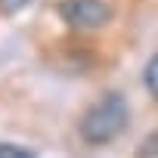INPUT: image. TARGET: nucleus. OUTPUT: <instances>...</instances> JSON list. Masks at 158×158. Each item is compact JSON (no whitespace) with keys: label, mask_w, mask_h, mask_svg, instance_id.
I'll return each instance as SVG.
<instances>
[{"label":"nucleus","mask_w":158,"mask_h":158,"mask_svg":"<svg viewBox=\"0 0 158 158\" xmlns=\"http://www.w3.org/2000/svg\"><path fill=\"white\" fill-rule=\"evenodd\" d=\"M130 121V106L121 93H102L96 102H90L77 121V133L87 146H109L115 143Z\"/></svg>","instance_id":"1"},{"label":"nucleus","mask_w":158,"mask_h":158,"mask_svg":"<svg viewBox=\"0 0 158 158\" xmlns=\"http://www.w3.org/2000/svg\"><path fill=\"white\" fill-rule=\"evenodd\" d=\"M59 16L74 31H99L112 22V0H59Z\"/></svg>","instance_id":"2"},{"label":"nucleus","mask_w":158,"mask_h":158,"mask_svg":"<svg viewBox=\"0 0 158 158\" xmlns=\"http://www.w3.org/2000/svg\"><path fill=\"white\" fill-rule=\"evenodd\" d=\"M143 84H146L149 96L158 102V50L149 56V62H146V68H143Z\"/></svg>","instance_id":"3"},{"label":"nucleus","mask_w":158,"mask_h":158,"mask_svg":"<svg viewBox=\"0 0 158 158\" xmlns=\"http://www.w3.org/2000/svg\"><path fill=\"white\" fill-rule=\"evenodd\" d=\"M133 155H136V158H158V127L139 139V146H136Z\"/></svg>","instance_id":"4"},{"label":"nucleus","mask_w":158,"mask_h":158,"mask_svg":"<svg viewBox=\"0 0 158 158\" xmlns=\"http://www.w3.org/2000/svg\"><path fill=\"white\" fill-rule=\"evenodd\" d=\"M0 158H37V155L19 143H0Z\"/></svg>","instance_id":"5"},{"label":"nucleus","mask_w":158,"mask_h":158,"mask_svg":"<svg viewBox=\"0 0 158 158\" xmlns=\"http://www.w3.org/2000/svg\"><path fill=\"white\" fill-rule=\"evenodd\" d=\"M28 3H31V0H0V13H3V16H16V13H22Z\"/></svg>","instance_id":"6"}]
</instances>
